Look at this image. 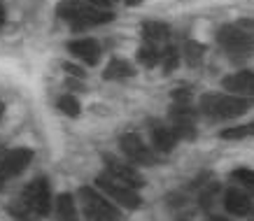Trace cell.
<instances>
[{"label": "cell", "mask_w": 254, "mask_h": 221, "mask_svg": "<svg viewBox=\"0 0 254 221\" xmlns=\"http://www.w3.org/2000/svg\"><path fill=\"white\" fill-rule=\"evenodd\" d=\"M224 207H226V212L233 214V217H250L254 210L252 198H250L240 186H231V189L224 193Z\"/></svg>", "instance_id": "cell-14"}, {"label": "cell", "mask_w": 254, "mask_h": 221, "mask_svg": "<svg viewBox=\"0 0 254 221\" xmlns=\"http://www.w3.org/2000/svg\"><path fill=\"white\" fill-rule=\"evenodd\" d=\"M217 42L226 49L229 54H247L254 49V38L250 33H245L240 26L231 23V26H222L217 33Z\"/></svg>", "instance_id": "cell-8"}, {"label": "cell", "mask_w": 254, "mask_h": 221, "mask_svg": "<svg viewBox=\"0 0 254 221\" xmlns=\"http://www.w3.org/2000/svg\"><path fill=\"white\" fill-rule=\"evenodd\" d=\"M173 103H177V105H191V93L187 89H175L173 91Z\"/></svg>", "instance_id": "cell-25"}, {"label": "cell", "mask_w": 254, "mask_h": 221, "mask_svg": "<svg viewBox=\"0 0 254 221\" xmlns=\"http://www.w3.org/2000/svg\"><path fill=\"white\" fill-rule=\"evenodd\" d=\"M65 72H70L72 77H84V68H77V65H70V63H63L61 65Z\"/></svg>", "instance_id": "cell-27"}, {"label": "cell", "mask_w": 254, "mask_h": 221, "mask_svg": "<svg viewBox=\"0 0 254 221\" xmlns=\"http://www.w3.org/2000/svg\"><path fill=\"white\" fill-rule=\"evenodd\" d=\"M142 42H149V45L159 47V49L168 47L170 45L168 23H163V21H145L142 23Z\"/></svg>", "instance_id": "cell-15"}, {"label": "cell", "mask_w": 254, "mask_h": 221, "mask_svg": "<svg viewBox=\"0 0 254 221\" xmlns=\"http://www.w3.org/2000/svg\"><path fill=\"white\" fill-rule=\"evenodd\" d=\"M33 161V149L28 147H14V149H7L5 156H2V163H0V191L5 186L7 179H14L23 172V170L31 166Z\"/></svg>", "instance_id": "cell-7"}, {"label": "cell", "mask_w": 254, "mask_h": 221, "mask_svg": "<svg viewBox=\"0 0 254 221\" xmlns=\"http://www.w3.org/2000/svg\"><path fill=\"white\" fill-rule=\"evenodd\" d=\"M5 26V7H2V2H0V28Z\"/></svg>", "instance_id": "cell-30"}, {"label": "cell", "mask_w": 254, "mask_h": 221, "mask_svg": "<svg viewBox=\"0 0 254 221\" xmlns=\"http://www.w3.org/2000/svg\"><path fill=\"white\" fill-rule=\"evenodd\" d=\"M96 186H98L108 198L115 200L119 207H124V210H140V207H142V196L138 193V189H133L128 184L110 177L108 172H103V175L96 177Z\"/></svg>", "instance_id": "cell-5"}, {"label": "cell", "mask_w": 254, "mask_h": 221, "mask_svg": "<svg viewBox=\"0 0 254 221\" xmlns=\"http://www.w3.org/2000/svg\"><path fill=\"white\" fill-rule=\"evenodd\" d=\"M52 210H54L52 184L47 177H35L33 182L23 186L19 198L7 207V214L14 217L16 221H38L45 219Z\"/></svg>", "instance_id": "cell-1"}, {"label": "cell", "mask_w": 254, "mask_h": 221, "mask_svg": "<svg viewBox=\"0 0 254 221\" xmlns=\"http://www.w3.org/2000/svg\"><path fill=\"white\" fill-rule=\"evenodd\" d=\"M103 166H105V172H108L110 177H115L119 182L128 184L133 189H138V186L145 184V177L140 175L131 163H124L122 159H117L112 154H103Z\"/></svg>", "instance_id": "cell-9"}, {"label": "cell", "mask_w": 254, "mask_h": 221, "mask_svg": "<svg viewBox=\"0 0 254 221\" xmlns=\"http://www.w3.org/2000/svg\"><path fill=\"white\" fill-rule=\"evenodd\" d=\"M2 114H5V103H0V119H2Z\"/></svg>", "instance_id": "cell-32"}, {"label": "cell", "mask_w": 254, "mask_h": 221, "mask_svg": "<svg viewBox=\"0 0 254 221\" xmlns=\"http://www.w3.org/2000/svg\"><path fill=\"white\" fill-rule=\"evenodd\" d=\"M56 16L61 19L63 23H68L72 31H89V28H96V26H105L115 19V12L112 9H103L96 7L86 0H61L56 5Z\"/></svg>", "instance_id": "cell-2"}, {"label": "cell", "mask_w": 254, "mask_h": 221, "mask_svg": "<svg viewBox=\"0 0 254 221\" xmlns=\"http://www.w3.org/2000/svg\"><path fill=\"white\" fill-rule=\"evenodd\" d=\"M119 149L131 163H138V166H154V163H159L156 149H149L145 145V140L138 133H133V130H128V133H124L119 137Z\"/></svg>", "instance_id": "cell-6"}, {"label": "cell", "mask_w": 254, "mask_h": 221, "mask_svg": "<svg viewBox=\"0 0 254 221\" xmlns=\"http://www.w3.org/2000/svg\"><path fill=\"white\" fill-rule=\"evenodd\" d=\"M86 2H91V5H96V7L110 9L112 7V2H117V0H86Z\"/></svg>", "instance_id": "cell-28"}, {"label": "cell", "mask_w": 254, "mask_h": 221, "mask_svg": "<svg viewBox=\"0 0 254 221\" xmlns=\"http://www.w3.org/2000/svg\"><path fill=\"white\" fill-rule=\"evenodd\" d=\"M170 121L173 130L180 140H196V110L191 105H177L170 107Z\"/></svg>", "instance_id": "cell-10"}, {"label": "cell", "mask_w": 254, "mask_h": 221, "mask_svg": "<svg viewBox=\"0 0 254 221\" xmlns=\"http://www.w3.org/2000/svg\"><path fill=\"white\" fill-rule=\"evenodd\" d=\"M236 26H240L243 31L250 33V35L254 38V21H252V19H238V21H236Z\"/></svg>", "instance_id": "cell-26"}, {"label": "cell", "mask_w": 254, "mask_h": 221, "mask_svg": "<svg viewBox=\"0 0 254 221\" xmlns=\"http://www.w3.org/2000/svg\"><path fill=\"white\" fill-rule=\"evenodd\" d=\"M231 179L233 182H238L243 189L254 191V170L252 168H236L231 172Z\"/></svg>", "instance_id": "cell-24"}, {"label": "cell", "mask_w": 254, "mask_h": 221, "mask_svg": "<svg viewBox=\"0 0 254 221\" xmlns=\"http://www.w3.org/2000/svg\"><path fill=\"white\" fill-rule=\"evenodd\" d=\"M161 52L163 49H159V47L149 45V42H142V45L138 47V52H135V61H138L142 68L152 70V68H156V65H161Z\"/></svg>", "instance_id": "cell-18"}, {"label": "cell", "mask_w": 254, "mask_h": 221, "mask_svg": "<svg viewBox=\"0 0 254 221\" xmlns=\"http://www.w3.org/2000/svg\"><path fill=\"white\" fill-rule=\"evenodd\" d=\"M217 193H219V184H217V182L205 184V186L198 191V205L203 207L205 212H210V210H212V203H215Z\"/></svg>", "instance_id": "cell-23"}, {"label": "cell", "mask_w": 254, "mask_h": 221, "mask_svg": "<svg viewBox=\"0 0 254 221\" xmlns=\"http://www.w3.org/2000/svg\"><path fill=\"white\" fill-rule=\"evenodd\" d=\"M56 221H79V203L72 193H59L54 198Z\"/></svg>", "instance_id": "cell-16"}, {"label": "cell", "mask_w": 254, "mask_h": 221, "mask_svg": "<svg viewBox=\"0 0 254 221\" xmlns=\"http://www.w3.org/2000/svg\"><path fill=\"white\" fill-rule=\"evenodd\" d=\"M250 221H254V214H252V219H250Z\"/></svg>", "instance_id": "cell-33"}, {"label": "cell", "mask_w": 254, "mask_h": 221, "mask_svg": "<svg viewBox=\"0 0 254 221\" xmlns=\"http://www.w3.org/2000/svg\"><path fill=\"white\" fill-rule=\"evenodd\" d=\"M180 58H182V52H180L175 45L163 47V52H161V70L166 72V75H170L173 70H177Z\"/></svg>", "instance_id": "cell-22"}, {"label": "cell", "mask_w": 254, "mask_h": 221, "mask_svg": "<svg viewBox=\"0 0 254 221\" xmlns=\"http://www.w3.org/2000/svg\"><path fill=\"white\" fill-rule=\"evenodd\" d=\"M180 52L185 56L187 65H191V68H198L200 63H203V58H205V45H200L196 40H187Z\"/></svg>", "instance_id": "cell-19"}, {"label": "cell", "mask_w": 254, "mask_h": 221, "mask_svg": "<svg viewBox=\"0 0 254 221\" xmlns=\"http://www.w3.org/2000/svg\"><path fill=\"white\" fill-rule=\"evenodd\" d=\"M79 212L84 214L86 221H124L122 207H117L105 193L93 186H79Z\"/></svg>", "instance_id": "cell-4"}, {"label": "cell", "mask_w": 254, "mask_h": 221, "mask_svg": "<svg viewBox=\"0 0 254 221\" xmlns=\"http://www.w3.org/2000/svg\"><path fill=\"white\" fill-rule=\"evenodd\" d=\"M222 86L226 93L254 100V70H238L233 75H226L222 79Z\"/></svg>", "instance_id": "cell-12"}, {"label": "cell", "mask_w": 254, "mask_h": 221, "mask_svg": "<svg viewBox=\"0 0 254 221\" xmlns=\"http://www.w3.org/2000/svg\"><path fill=\"white\" fill-rule=\"evenodd\" d=\"M133 75H135V68H133L128 61L119 58V56L110 58V63L105 65V70H103V77L110 79V82H115V79H128V77H133Z\"/></svg>", "instance_id": "cell-17"}, {"label": "cell", "mask_w": 254, "mask_h": 221, "mask_svg": "<svg viewBox=\"0 0 254 221\" xmlns=\"http://www.w3.org/2000/svg\"><path fill=\"white\" fill-rule=\"evenodd\" d=\"M219 137H222V140H229V142H238V140H245V137H254V121L219 130Z\"/></svg>", "instance_id": "cell-20"}, {"label": "cell", "mask_w": 254, "mask_h": 221, "mask_svg": "<svg viewBox=\"0 0 254 221\" xmlns=\"http://www.w3.org/2000/svg\"><path fill=\"white\" fill-rule=\"evenodd\" d=\"M124 2H126L128 7H138V5H142L145 0H124Z\"/></svg>", "instance_id": "cell-29"}, {"label": "cell", "mask_w": 254, "mask_h": 221, "mask_svg": "<svg viewBox=\"0 0 254 221\" xmlns=\"http://www.w3.org/2000/svg\"><path fill=\"white\" fill-rule=\"evenodd\" d=\"M208 221H229V219H226V217H217V214H215V217H210Z\"/></svg>", "instance_id": "cell-31"}, {"label": "cell", "mask_w": 254, "mask_h": 221, "mask_svg": "<svg viewBox=\"0 0 254 221\" xmlns=\"http://www.w3.org/2000/svg\"><path fill=\"white\" fill-rule=\"evenodd\" d=\"M254 105L252 98L233 96V93H203L198 100V110L212 121H226L245 114Z\"/></svg>", "instance_id": "cell-3"}, {"label": "cell", "mask_w": 254, "mask_h": 221, "mask_svg": "<svg viewBox=\"0 0 254 221\" xmlns=\"http://www.w3.org/2000/svg\"><path fill=\"white\" fill-rule=\"evenodd\" d=\"M149 135H152V147L159 154H170L180 140L173 126H166L161 121H149Z\"/></svg>", "instance_id": "cell-13"}, {"label": "cell", "mask_w": 254, "mask_h": 221, "mask_svg": "<svg viewBox=\"0 0 254 221\" xmlns=\"http://www.w3.org/2000/svg\"><path fill=\"white\" fill-rule=\"evenodd\" d=\"M56 107H59V112H63V114L70 116V119H77L79 112H82V103H79L72 93H63L61 98L56 100Z\"/></svg>", "instance_id": "cell-21"}, {"label": "cell", "mask_w": 254, "mask_h": 221, "mask_svg": "<svg viewBox=\"0 0 254 221\" xmlns=\"http://www.w3.org/2000/svg\"><path fill=\"white\" fill-rule=\"evenodd\" d=\"M68 52L77 58L79 63L84 65H98L100 63V56H103V49H100V42L93 38H79V40H72L68 42Z\"/></svg>", "instance_id": "cell-11"}]
</instances>
